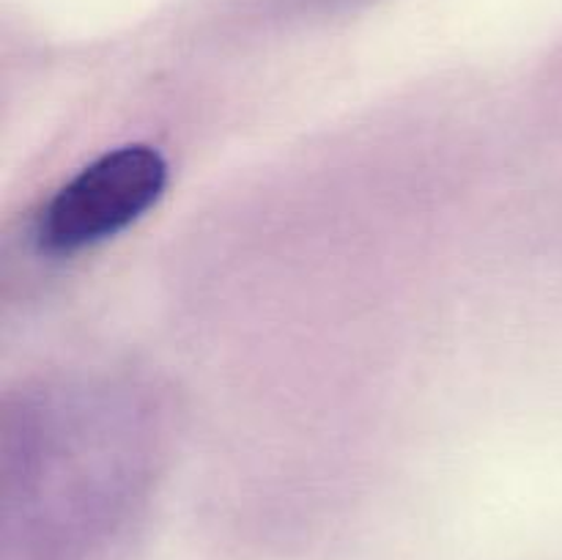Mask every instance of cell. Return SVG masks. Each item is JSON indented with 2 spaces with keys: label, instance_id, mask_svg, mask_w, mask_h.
<instances>
[{
  "label": "cell",
  "instance_id": "1",
  "mask_svg": "<svg viewBox=\"0 0 562 560\" xmlns=\"http://www.w3.org/2000/svg\"><path fill=\"white\" fill-rule=\"evenodd\" d=\"M165 176V159L148 146L104 154L53 198L42 220L44 245L77 250L115 234L157 201Z\"/></svg>",
  "mask_w": 562,
  "mask_h": 560
}]
</instances>
